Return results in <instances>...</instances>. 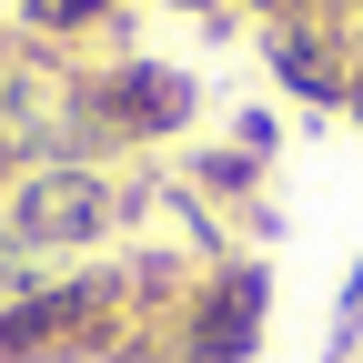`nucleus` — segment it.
Instances as JSON below:
<instances>
[{
    "instance_id": "4",
    "label": "nucleus",
    "mask_w": 363,
    "mask_h": 363,
    "mask_svg": "<svg viewBox=\"0 0 363 363\" xmlns=\"http://www.w3.org/2000/svg\"><path fill=\"white\" fill-rule=\"evenodd\" d=\"M262 333H272V262H252L242 242L192 262V283L172 303V363H262Z\"/></svg>"
},
{
    "instance_id": "1",
    "label": "nucleus",
    "mask_w": 363,
    "mask_h": 363,
    "mask_svg": "<svg viewBox=\"0 0 363 363\" xmlns=\"http://www.w3.org/2000/svg\"><path fill=\"white\" fill-rule=\"evenodd\" d=\"M202 111V81L182 61L152 51H101L61 81V152L51 162H131V152H162L182 142Z\"/></svg>"
},
{
    "instance_id": "3",
    "label": "nucleus",
    "mask_w": 363,
    "mask_h": 363,
    "mask_svg": "<svg viewBox=\"0 0 363 363\" xmlns=\"http://www.w3.org/2000/svg\"><path fill=\"white\" fill-rule=\"evenodd\" d=\"M162 172H111V162H30L11 182V202H0V222H11V242L40 262V252H111L131 222L152 212Z\"/></svg>"
},
{
    "instance_id": "6",
    "label": "nucleus",
    "mask_w": 363,
    "mask_h": 363,
    "mask_svg": "<svg viewBox=\"0 0 363 363\" xmlns=\"http://www.w3.org/2000/svg\"><path fill=\"white\" fill-rule=\"evenodd\" d=\"M11 21L40 51H71V40H121V0H11Z\"/></svg>"
},
{
    "instance_id": "8",
    "label": "nucleus",
    "mask_w": 363,
    "mask_h": 363,
    "mask_svg": "<svg viewBox=\"0 0 363 363\" xmlns=\"http://www.w3.org/2000/svg\"><path fill=\"white\" fill-rule=\"evenodd\" d=\"M222 142H233V152H252V162H272V152H283V121H272V111H233V131H222Z\"/></svg>"
},
{
    "instance_id": "2",
    "label": "nucleus",
    "mask_w": 363,
    "mask_h": 363,
    "mask_svg": "<svg viewBox=\"0 0 363 363\" xmlns=\"http://www.w3.org/2000/svg\"><path fill=\"white\" fill-rule=\"evenodd\" d=\"M121 333H142V293L121 252L81 272H40L30 293L0 303V363H111Z\"/></svg>"
},
{
    "instance_id": "10",
    "label": "nucleus",
    "mask_w": 363,
    "mask_h": 363,
    "mask_svg": "<svg viewBox=\"0 0 363 363\" xmlns=\"http://www.w3.org/2000/svg\"><path fill=\"white\" fill-rule=\"evenodd\" d=\"M343 121L363 131V61H353V91H343Z\"/></svg>"
},
{
    "instance_id": "5",
    "label": "nucleus",
    "mask_w": 363,
    "mask_h": 363,
    "mask_svg": "<svg viewBox=\"0 0 363 363\" xmlns=\"http://www.w3.org/2000/svg\"><path fill=\"white\" fill-rule=\"evenodd\" d=\"M353 61H363V40L333 30V21H272V30H262V71L283 81L303 111H343Z\"/></svg>"
},
{
    "instance_id": "11",
    "label": "nucleus",
    "mask_w": 363,
    "mask_h": 363,
    "mask_svg": "<svg viewBox=\"0 0 363 363\" xmlns=\"http://www.w3.org/2000/svg\"><path fill=\"white\" fill-rule=\"evenodd\" d=\"M162 11H233V0H162Z\"/></svg>"
},
{
    "instance_id": "9",
    "label": "nucleus",
    "mask_w": 363,
    "mask_h": 363,
    "mask_svg": "<svg viewBox=\"0 0 363 363\" xmlns=\"http://www.w3.org/2000/svg\"><path fill=\"white\" fill-rule=\"evenodd\" d=\"M21 172H30V152L11 142V131H0V202H11V182H21Z\"/></svg>"
},
{
    "instance_id": "7",
    "label": "nucleus",
    "mask_w": 363,
    "mask_h": 363,
    "mask_svg": "<svg viewBox=\"0 0 363 363\" xmlns=\"http://www.w3.org/2000/svg\"><path fill=\"white\" fill-rule=\"evenodd\" d=\"M353 343H363V262L343 272V293H333V343H323V363H343Z\"/></svg>"
}]
</instances>
